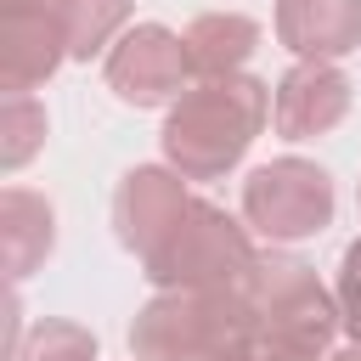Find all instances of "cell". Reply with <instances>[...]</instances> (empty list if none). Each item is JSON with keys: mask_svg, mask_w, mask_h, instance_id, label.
I'll list each match as a JSON object with an SVG mask.
<instances>
[{"mask_svg": "<svg viewBox=\"0 0 361 361\" xmlns=\"http://www.w3.org/2000/svg\"><path fill=\"white\" fill-rule=\"evenodd\" d=\"M271 118V85L254 73L231 79H197L164 118V158L186 180H220L243 164L254 135Z\"/></svg>", "mask_w": 361, "mask_h": 361, "instance_id": "6da1fadb", "label": "cell"}, {"mask_svg": "<svg viewBox=\"0 0 361 361\" xmlns=\"http://www.w3.org/2000/svg\"><path fill=\"white\" fill-rule=\"evenodd\" d=\"M243 288H164L130 322L135 361H214L248 327Z\"/></svg>", "mask_w": 361, "mask_h": 361, "instance_id": "7a4b0ae2", "label": "cell"}, {"mask_svg": "<svg viewBox=\"0 0 361 361\" xmlns=\"http://www.w3.org/2000/svg\"><path fill=\"white\" fill-rule=\"evenodd\" d=\"M259 248L248 237V226H237L220 203L192 197L186 220L175 226V237L141 265V276L164 293V288H243L254 271Z\"/></svg>", "mask_w": 361, "mask_h": 361, "instance_id": "3957f363", "label": "cell"}, {"mask_svg": "<svg viewBox=\"0 0 361 361\" xmlns=\"http://www.w3.org/2000/svg\"><path fill=\"white\" fill-rule=\"evenodd\" d=\"M338 186L310 158H271L243 180V220L265 243H305L333 226Z\"/></svg>", "mask_w": 361, "mask_h": 361, "instance_id": "277c9868", "label": "cell"}, {"mask_svg": "<svg viewBox=\"0 0 361 361\" xmlns=\"http://www.w3.org/2000/svg\"><path fill=\"white\" fill-rule=\"evenodd\" d=\"M243 293H248V305H254V316L271 327V333H282V338H293V344H305V350H322L327 355V344H333V333L344 327V316H338V299L322 288V276L305 265V259H293V254H259L254 259V271H248V282H243Z\"/></svg>", "mask_w": 361, "mask_h": 361, "instance_id": "5b68a950", "label": "cell"}, {"mask_svg": "<svg viewBox=\"0 0 361 361\" xmlns=\"http://www.w3.org/2000/svg\"><path fill=\"white\" fill-rule=\"evenodd\" d=\"M107 90L124 107H175L192 85V62H186V39L164 23H135L118 34V45L102 62Z\"/></svg>", "mask_w": 361, "mask_h": 361, "instance_id": "8992f818", "label": "cell"}, {"mask_svg": "<svg viewBox=\"0 0 361 361\" xmlns=\"http://www.w3.org/2000/svg\"><path fill=\"white\" fill-rule=\"evenodd\" d=\"M186 209H192V192H186L180 169H169V164H135L113 186V237H118V248H130L147 265L175 237V226L186 220Z\"/></svg>", "mask_w": 361, "mask_h": 361, "instance_id": "52a82bcc", "label": "cell"}, {"mask_svg": "<svg viewBox=\"0 0 361 361\" xmlns=\"http://www.w3.org/2000/svg\"><path fill=\"white\" fill-rule=\"evenodd\" d=\"M68 62L56 0H0V90L28 96Z\"/></svg>", "mask_w": 361, "mask_h": 361, "instance_id": "ba28073f", "label": "cell"}, {"mask_svg": "<svg viewBox=\"0 0 361 361\" xmlns=\"http://www.w3.org/2000/svg\"><path fill=\"white\" fill-rule=\"evenodd\" d=\"M355 102V85L338 62H293L282 79H276V96H271V124L282 141H310V135H327L344 124Z\"/></svg>", "mask_w": 361, "mask_h": 361, "instance_id": "9c48e42d", "label": "cell"}, {"mask_svg": "<svg viewBox=\"0 0 361 361\" xmlns=\"http://www.w3.org/2000/svg\"><path fill=\"white\" fill-rule=\"evenodd\" d=\"M276 39L299 62H338L361 45V0H276Z\"/></svg>", "mask_w": 361, "mask_h": 361, "instance_id": "30bf717a", "label": "cell"}, {"mask_svg": "<svg viewBox=\"0 0 361 361\" xmlns=\"http://www.w3.org/2000/svg\"><path fill=\"white\" fill-rule=\"evenodd\" d=\"M56 248V214L39 192L28 186H6L0 192V254H6V276L11 288L28 282Z\"/></svg>", "mask_w": 361, "mask_h": 361, "instance_id": "8fae6325", "label": "cell"}, {"mask_svg": "<svg viewBox=\"0 0 361 361\" xmlns=\"http://www.w3.org/2000/svg\"><path fill=\"white\" fill-rule=\"evenodd\" d=\"M186 62L192 79H231L254 51H259V23L243 11H203L186 23Z\"/></svg>", "mask_w": 361, "mask_h": 361, "instance_id": "7c38bea8", "label": "cell"}, {"mask_svg": "<svg viewBox=\"0 0 361 361\" xmlns=\"http://www.w3.org/2000/svg\"><path fill=\"white\" fill-rule=\"evenodd\" d=\"M135 0H56L62 34H68V62H90L96 51L118 45V28L130 23Z\"/></svg>", "mask_w": 361, "mask_h": 361, "instance_id": "4fadbf2b", "label": "cell"}, {"mask_svg": "<svg viewBox=\"0 0 361 361\" xmlns=\"http://www.w3.org/2000/svg\"><path fill=\"white\" fill-rule=\"evenodd\" d=\"M45 130H51V118L34 96H6V107H0V164L23 169L45 147Z\"/></svg>", "mask_w": 361, "mask_h": 361, "instance_id": "5bb4252c", "label": "cell"}, {"mask_svg": "<svg viewBox=\"0 0 361 361\" xmlns=\"http://www.w3.org/2000/svg\"><path fill=\"white\" fill-rule=\"evenodd\" d=\"M11 361H96V333L79 327V322H62V316H45L28 327L23 350Z\"/></svg>", "mask_w": 361, "mask_h": 361, "instance_id": "9a60e30c", "label": "cell"}, {"mask_svg": "<svg viewBox=\"0 0 361 361\" xmlns=\"http://www.w3.org/2000/svg\"><path fill=\"white\" fill-rule=\"evenodd\" d=\"M248 310H254V305H248ZM214 361H322V350H305V344L271 333L259 316H248V327L237 333V344H226Z\"/></svg>", "mask_w": 361, "mask_h": 361, "instance_id": "2e32d148", "label": "cell"}, {"mask_svg": "<svg viewBox=\"0 0 361 361\" xmlns=\"http://www.w3.org/2000/svg\"><path fill=\"white\" fill-rule=\"evenodd\" d=\"M333 299H338V316H344V333L361 344V237L344 248L338 259V282H333Z\"/></svg>", "mask_w": 361, "mask_h": 361, "instance_id": "e0dca14e", "label": "cell"}, {"mask_svg": "<svg viewBox=\"0 0 361 361\" xmlns=\"http://www.w3.org/2000/svg\"><path fill=\"white\" fill-rule=\"evenodd\" d=\"M327 361H361V344H355V338H350V344H344V350H333V355H327Z\"/></svg>", "mask_w": 361, "mask_h": 361, "instance_id": "ac0fdd59", "label": "cell"}, {"mask_svg": "<svg viewBox=\"0 0 361 361\" xmlns=\"http://www.w3.org/2000/svg\"><path fill=\"white\" fill-rule=\"evenodd\" d=\"M355 203H361V186H355Z\"/></svg>", "mask_w": 361, "mask_h": 361, "instance_id": "d6986e66", "label": "cell"}]
</instances>
